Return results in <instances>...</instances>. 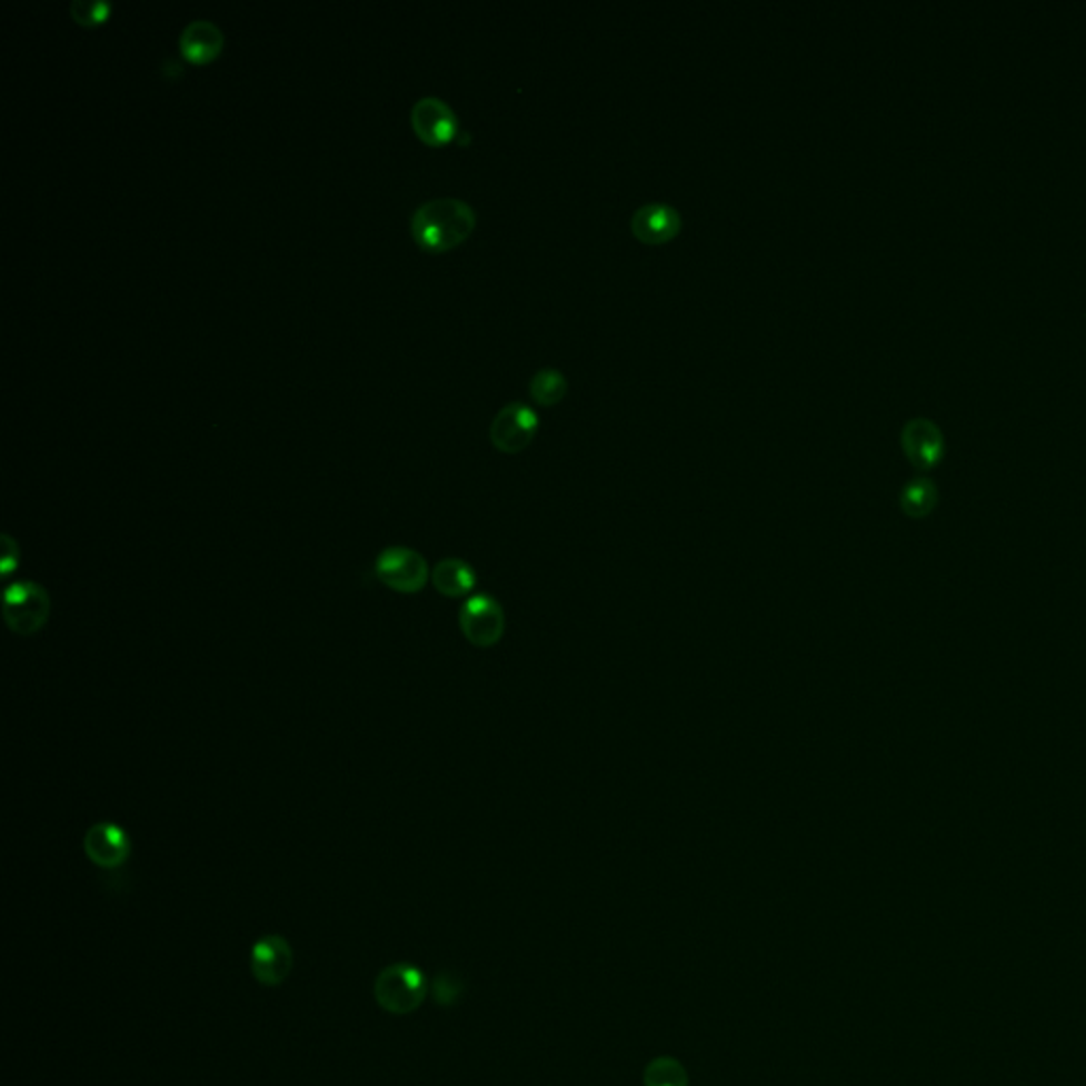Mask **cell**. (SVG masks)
Here are the masks:
<instances>
[{"label": "cell", "instance_id": "ba28073f", "mask_svg": "<svg viewBox=\"0 0 1086 1086\" xmlns=\"http://www.w3.org/2000/svg\"><path fill=\"white\" fill-rule=\"evenodd\" d=\"M410 121L418 139L439 147L457 137L459 119L446 100L438 96H422L410 109Z\"/></svg>", "mask_w": 1086, "mask_h": 1086}, {"label": "cell", "instance_id": "e0dca14e", "mask_svg": "<svg viewBox=\"0 0 1086 1086\" xmlns=\"http://www.w3.org/2000/svg\"><path fill=\"white\" fill-rule=\"evenodd\" d=\"M109 2L107 0H72L69 4V13L72 20L83 26L104 22L109 18Z\"/></svg>", "mask_w": 1086, "mask_h": 1086}, {"label": "cell", "instance_id": "9c48e42d", "mask_svg": "<svg viewBox=\"0 0 1086 1086\" xmlns=\"http://www.w3.org/2000/svg\"><path fill=\"white\" fill-rule=\"evenodd\" d=\"M83 851L93 866L102 870L121 868L132 854L128 833L113 821H98L83 836Z\"/></svg>", "mask_w": 1086, "mask_h": 1086}, {"label": "cell", "instance_id": "8992f818", "mask_svg": "<svg viewBox=\"0 0 1086 1086\" xmlns=\"http://www.w3.org/2000/svg\"><path fill=\"white\" fill-rule=\"evenodd\" d=\"M539 431V417L531 406L511 401L490 422V441L499 452L518 455L529 448Z\"/></svg>", "mask_w": 1086, "mask_h": 1086}, {"label": "cell", "instance_id": "277c9868", "mask_svg": "<svg viewBox=\"0 0 1086 1086\" xmlns=\"http://www.w3.org/2000/svg\"><path fill=\"white\" fill-rule=\"evenodd\" d=\"M373 574L380 584L399 595H417L431 579L427 558L406 546L385 548L376 558Z\"/></svg>", "mask_w": 1086, "mask_h": 1086}, {"label": "cell", "instance_id": "7a4b0ae2", "mask_svg": "<svg viewBox=\"0 0 1086 1086\" xmlns=\"http://www.w3.org/2000/svg\"><path fill=\"white\" fill-rule=\"evenodd\" d=\"M51 597L37 581L20 579L7 586L2 597V618L11 632L20 637L37 635L49 620Z\"/></svg>", "mask_w": 1086, "mask_h": 1086}, {"label": "cell", "instance_id": "52a82bcc", "mask_svg": "<svg viewBox=\"0 0 1086 1086\" xmlns=\"http://www.w3.org/2000/svg\"><path fill=\"white\" fill-rule=\"evenodd\" d=\"M901 448L908 461L917 469H934L945 457V434L931 418L915 417L906 420L900 434Z\"/></svg>", "mask_w": 1086, "mask_h": 1086}, {"label": "cell", "instance_id": "2e32d148", "mask_svg": "<svg viewBox=\"0 0 1086 1086\" xmlns=\"http://www.w3.org/2000/svg\"><path fill=\"white\" fill-rule=\"evenodd\" d=\"M644 1085L646 1086H688L690 1076L686 1067L679 1064L675 1057H658L649 1062L644 1074Z\"/></svg>", "mask_w": 1086, "mask_h": 1086}, {"label": "cell", "instance_id": "30bf717a", "mask_svg": "<svg viewBox=\"0 0 1086 1086\" xmlns=\"http://www.w3.org/2000/svg\"><path fill=\"white\" fill-rule=\"evenodd\" d=\"M293 968V950L282 936H266L251 948V972L263 987H278Z\"/></svg>", "mask_w": 1086, "mask_h": 1086}, {"label": "cell", "instance_id": "6da1fadb", "mask_svg": "<svg viewBox=\"0 0 1086 1086\" xmlns=\"http://www.w3.org/2000/svg\"><path fill=\"white\" fill-rule=\"evenodd\" d=\"M476 210L461 198L441 196L418 205L410 219V231L427 251L444 253L465 242L476 228Z\"/></svg>", "mask_w": 1086, "mask_h": 1086}, {"label": "cell", "instance_id": "8fae6325", "mask_svg": "<svg viewBox=\"0 0 1086 1086\" xmlns=\"http://www.w3.org/2000/svg\"><path fill=\"white\" fill-rule=\"evenodd\" d=\"M630 231L644 245H667L681 231V215L665 202L644 205L632 215Z\"/></svg>", "mask_w": 1086, "mask_h": 1086}, {"label": "cell", "instance_id": "9a60e30c", "mask_svg": "<svg viewBox=\"0 0 1086 1086\" xmlns=\"http://www.w3.org/2000/svg\"><path fill=\"white\" fill-rule=\"evenodd\" d=\"M567 389H569V382H567L565 373L556 370V368H544V370L537 371L529 382L531 397L535 399V403L541 408H552L556 403H560L567 395Z\"/></svg>", "mask_w": 1086, "mask_h": 1086}, {"label": "cell", "instance_id": "ac0fdd59", "mask_svg": "<svg viewBox=\"0 0 1086 1086\" xmlns=\"http://www.w3.org/2000/svg\"><path fill=\"white\" fill-rule=\"evenodd\" d=\"M462 985L461 978L455 972H439L434 978V997L439 1006H452L461 999Z\"/></svg>", "mask_w": 1086, "mask_h": 1086}, {"label": "cell", "instance_id": "5bb4252c", "mask_svg": "<svg viewBox=\"0 0 1086 1086\" xmlns=\"http://www.w3.org/2000/svg\"><path fill=\"white\" fill-rule=\"evenodd\" d=\"M938 506V488L934 480L917 476L910 482H906L900 490V508L908 518L921 520L927 518Z\"/></svg>", "mask_w": 1086, "mask_h": 1086}, {"label": "cell", "instance_id": "3957f363", "mask_svg": "<svg viewBox=\"0 0 1086 1086\" xmlns=\"http://www.w3.org/2000/svg\"><path fill=\"white\" fill-rule=\"evenodd\" d=\"M427 995V978L415 964H393L376 976L373 997L391 1015H410Z\"/></svg>", "mask_w": 1086, "mask_h": 1086}, {"label": "cell", "instance_id": "7c38bea8", "mask_svg": "<svg viewBox=\"0 0 1086 1086\" xmlns=\"http://www.w3.org/2000/svg\"><path fill=\"white\" fill-rule=\"evenodd\" d=\"M179 46H181V51L189 62L202 64V62L212 60L221 51L223 32L217 23L205 20V18H198V20H191L183 28Z\"/></svg>", "mask_w": 1086, "mask_h": 1086}, {"label": "cell", "instance_id": "5b68a950", "mask_svg": "<svg viewBox=\"0 0 1086 1086\" xmlns=\"http://www.w3.org/2000/svg\"><path fill=\"white\" fill-rule=\"evenodd\" d=\"M459 628L474 648H492L506 632L504 607L490 595H474L459 609Z\"/></svg>", "mask_w": 1086, "mask_h": 1086}, {"label": "cell", "instance_id": "d6986e66", "mask_svg": "<svg viewBox=\"0 0 1086 1086\" xmlns=\"http://www.w3.org/2000/svg\"><path fill=\"white\" fill-rule=\"evenodd\" d=\"M0 541H2V556H0V567L2 569H0V576L2 578H9L18 569V565H20V546H18V541L9 532H4Z\"/></svg>", "mask_w": 1086, "mask_h": 1086}, {"label": "cell", "instance_id": "4fadbf2b", "mask_svg": "<svg viewBox=\"0 0 1086 1086\" xmlns=\"http://www.w3.org/2000/svg\"><path fill=\"white\" fill-rule=\"evenodd\" d=\"M431 584L441 597L462 599L476 588L478 576L462 558H444L431 571Z\"/></svg>", "mask_w": 1086, "mask_h": 1086}]
</instances>
